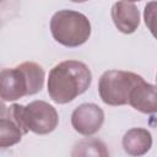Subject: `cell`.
<instances>
[{"label": "cell", "instance_id": "1", "mask_svg": "<svg viewBox=\"0 0 157 157\" xmlns=\"http://www.w3.org/2000/svg\"><path fill=\"white\" fill-rule=\"evenodd\" d=\"M92 82L90 67L78 60H65L56 64L48 76V94L53 102L66 104L85 93Z\"/></svg>", "mask_w": 157, "mask_h": 157}, {"label": "cell", "instance_id": "2", "mask_svg": "<svg viewBox=\"0 0 157 157\" xmlns=\"http://www.w3.org/2000/svg\"><path fill=\"white\" fill-rule=\"evenodd\" d=\"M45 72L34 61H25L16 67L0 71V99L15 102L25 96H33L42 91Z\"/></svg>", "mask_w": 157, "mask_h": 157}, {"label": "cell", "instance_id": "3", "mask_svg": "<svg viewBox=\"0 0 157 157\" xmlns=\"http://www.w3.org/2000/svg\"><path fill=\"white\" fill-rule=\"evenodd\" d=\"M6 117L17 124L23 135L32 131L37 135H47L59 124L56 109L45 101H33L26 105L17 103L7 107Z\"/></svg>", "mask_w": 157, "mask_h": 157}, {"label": "cell", "instance_id": "4", "mask_svg": "<svg viewBox=\"0 0 157 157\" xmlns=\"http://www.w3.org/2000/svg\"><path fill=\"white\" fill-rule=\"evenodd\" d=\"M50 33L66 48H77L91 36V22L86 15L74 10H59L50 18Z\"/></svg>", "mask_w": 157, "mask_h": 157}, {"label": "cell", "instance_id": "5", "mask_svg": "<svg viewBox=\"0 0 157 157\" xmlns=\"http://www.w3.org/2000/svg\"><path fill=\"white\" fill-rule=\"evenodd\" d=\"M142 76L124 70H108L98 81V93L103 103L113 107L128 104L131 90L141 82Z\"/></svg>", "mask_w": 157, "mask_h": 157}, {"label": "cell", "instance_id": "6", "mask_svg": "<svg viewBox=\"0 0 157 157\" xmlns=\"http://www.w3.org/2000/svg\"><path fill=\"white\" fill-rule=\"evenodd\" d=\"M104 123V112L94 103H82L71 114V125L82 136L97 134Z\"/></svg>", "mask_w": 157, "mask_h": 157}, {"label": "cell", "instance_id": "7", "mask_svg": "<svg viewBox=\"0 0 157 157\" xmlns=\"http://www.w3.org/2000/svg\"><path fill=\"white\" fill-rule=\"evenodd\" d=\"M115 27L124 34L134 33L140 25V11L137 6L128 0H118L110 10Z\"/></svg>", "mask_w": 157, "mask_h": 157}, {"label": "cell", "instance_id": "8", "mask_svg": "<svg viewBox=\"0 0 157 157\" xmlns=\"http://www.w3.org/2000/svg\"><path fill=\"white\" fill-rule=\"evenodd\" d=\"M156 86L142 80L130 92L128 103L144 114H155L157 109Z\"/></svg>", "mask_w": 157, "mask_h": 157}, {"label": "cell", "instance_id": "9", "mask_svg": "<svg viewBox=\"0 0 157 157\" xmlns=\"http://www.w3.org/2000/svg\"><path fill=\"white\" fill-rule=\"evenodd\" d=\"M121 145L128 155L142 156L152 147V135L145 128H131L124 134Z\"/></svg>", "mask_w": 157, "mask_h": 157}, {"label": "cell", "instance_id": "10", "mask_svg": "<svg viewBox=\"0 0 157 157\" xmlns=\"http://www.w3.org/2000/svg\"><path fill=\"white\" fill-rule=\"evenodd\" d=\"M23 132L10 118H0V148H7L22 140Z\"/></svg>", "mask_w": 157, "mask_h": 157}, {"label": "cell", "instance_id": "11", "mask_svg": "<svg viewBox=\"0 0 157 157\" xmlns=\"http://www.w3.org/2000/svg\"><path fill=\"white\" fill-rule=\"evenodd\" d=\"M72 156H108L105 145L99 140H83L80 141L71 153Z\"/></svg>", "mask_w": 157, "mask_h": 157}, {"label": "cell", "instance_id": "12", "mask_svg": "<svg viewBox=\"0 0 157 157\" xmlns=\"http://www.w3.org/2000/svg\"><path fill=\"white\" fill-rule=\"evenodd\" d=\"M155 6L156 2L151 1L145 6V12H144V17H145V23L148 27V29L151 31V33L153 34V20H155Z\"/></svg>", "mask_w": 157, "mask_h": 157}, {"label": "cell", "instance_id": "13", "mask_svg": "<svg viewBox=\"0 0 157 157\" xmlns=\"http://www.w3.org/2000/svg\"><path fill=\"white\" fill-rule=\"evenodd\" d=\"M6 112H7V107L5 105L4 101H2V99H0V118L6 117Z\"/></svg>", "mask_w": 157, "mask_h": 157}, {"label": "cell", "instance_id": "14", "mask_svg": "<svg viewBox=\"0 0 157 157\" xmlns=\"http://www.w3.org/2000/svg\"><path fill=\"white\" fill-rule=\"evenodd\" d=\"M70 1L76 2V4H81V2H86V1H88V0H70Z\"/></svg>", "mask_w": 157, "mask_h": 157}, {"label": "cell", "instance_id": "15", "mask_svg": "<svg viewBox=\"0 0 157 157\" xmlns=\"http://www.w3.org/2000/svg\"><path fill=\"white\" fill-rule=\"evenodd\" d=\"M128 1H131V2H135V1H141V0H128Z\"/></svg>", "mask_w": 157, "mask_h": 157}, {"label": "cell", "instance_id": "16", "mask_svg": "<svg viewBox=\"0 0 157 157\" xmlns=\"http://www.w3.org/2000/svg\"><path fill=\"white\" fill-rule=\"evenodd\" d=\"M1 1H2V0H0V2H1Z\"/></svg>", "mask_w": 157, "mask_h": 157}]
</instances>
